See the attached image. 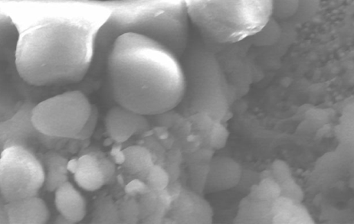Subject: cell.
Segmentation results:
<instances>
[{"mask_svg":"<svg viewBox=\"0 0 354 224\" xmlns=\"http://www.w3.org/2000/svg\"><path fill=\"white\" fill-rule=\"evenodd\" d=\"M104 60L114 101L137 113L156 116L176 109L185 90L178 56L158 41L136 32L117 36Z\"/></svg>","mask_w":354,"mask_h":224,"instance_id":"cell-1","label":"cell"},{"mask_svg":"<svg viewBox=\"0 0 354 224\" xmlns=\"http://www.w3.org/2000/svg\"><path fill=\"white\" fill-rule=\"evenodd\" d=\"M111 13L109 6L79 3L67 15L27 35L16 55L20 77L34 85L71 84L80 81L95 61L100 32Z\"/></svg>","mask_w":354,"mask_h":224,"instance_id":"cell-2","label":"cell"},{"mask_svg":"<svg viewBox=\"0 0 354 224\" xmlns=\"http://www.w3.org/2000/svg\"><path fill=\"white\" fill-rule=\"evenodd\" d=\"M136 8L120 9L111 14L97 41L95 61L104 59L113 40L124 32H136L153 38L178 57L186 48L188 32L184 1L147 0Z\"/></svg>","mask_w":354,"mask_h":224,"instance_id":"cell-3","label":"cell"},{"mask_svg":"<svg viewBox=\"0 0 354 224\" xmlns=\"http://www.w3.org/2000/svg\"><path fill=\"white\" fill-rule=\"evenodd\" d=\"M187 13L209 41L239 42L262 31L272 18V0H183Z\"/></svg>","mask_w":354,"mask_h":224,"instance_id":"cell-4","label":"cell"},{"mask_svg":"<svg viewBox=\"0 0 354 224\" xmlns=\"http://www.w3.org/2000/svg\"><path fill=\"white\" fill-rule=\"evenodd\" d=\"M183 70L185 90L176 108L178 113L187 117L204 112L215 121H226L233 96L215 56L209 52H196L190 56Z\"/></svg>","mask_w":354,"mask_h":224,"instance_id":"cell-5","label":"cell"},{"mask_svg":"<svg viewBox=\"0 0 354 224\" xmlns=\"http://www.w3.org/2000/svg\"><path fill=\"white\" fill-rule=\"evenodd\" d=\"M80 90H68L33 105L31 121L36 130L50 139H76L93 109Z\"/></svg>","mask_w":354,"mask_h":224,"instance_id":"cell-6","label":"cell"},{"mask_svg":"<svg viewBox=\"0 0 354 224\" xmlns=\"http://www.w3.org/2000/svg\"><path fill=\"white\" fill-rule=\"evenodd\" d=\"M42 163L28 147L12 145L0 156V195L7 202L36 196L44 187Z\"/></svg>","mask_w":354,"mask_h":224,"instance_id":"cell-7","label":"cell"},{"mask_svg":"<svg viewBox=\"0 0 354 224\" xmlns=\"http://www.w3.org/2000/svg\"><path fill=\"white\" fill-rule=\"evenodd\" d=\"M201 194L183 185L180 193L170 205L167 216L176 224H210L213 210Z\"/></svg>","mask_w":354,"mask_h":224,"instance_id":"cell-8","label":"cell"},{"mask_svg":"<svg viewBox=\"0 0 354 224\" xmlns=\"http://www.w3.org/2000/svg\"><path fill=\"white\" fill-rule=\"evenodd\" d=\"M104 124L108 136L118 143L127 141L133 135L147 132L151 128L147 116L118 104L108 110Z\"/></svg>","mask_w":354,"mask_h":224,"instance_id":"cell-9","label":"cell"},{"mask_svg":"<svg viewBox=\"0 0 354 224\" xmlns=\"http://www.w3.org/2000/svg\"><path fill=\"white\" fill-rule=\"evenodd\" d=\"M242 167L234 159L213 156L209 163L204 193H212L234 188L240 178Z\"/></svg>","mask_w":354,"mask_h":224,"instance_id":"cell-10","label":"cell"},{"mask_svg":"<svg viewBox=\"0 0 354 224\" xmlns=\"http://www.w3.org/2000/svg\"><path fill=\"white\" fill-rule=\"evenodd\" d=\"M320 0H272V19L279 24L295 26L310 20Z\"/></svg>","mask_w":354,"mask_h":224,"instance_id":"cell-11","label":"cell"},{"mask_svg":"<svg viewBox=\"0 0 354 224\" xmlns=\"http://www.w3.org/2000/svg\"><path fill=\"white\" fill-rule=\"evenodd\" d=\"M5 207L9 224H44L50 217L45 201L37 195L7 202Z\"/></svg>","mask_w":354,"mask_h":224,"instance_id":"cell-12","label":"cell"},{"mask_svg":"<svg viewBox=\"0 0 354 224\" xmlns=\"http://www.w3.org/2000/svg\"><path fill=\"white\" fill-rule=\"evenodd\" d=\"M67 167L73 174L76 183L85 190H97L105 183L95 155L86 154L71 159L68 161Z\"/></svg>","mask_w":354,"mask_h":224,"instance_id":"cell-13","label":"cell"},{"mask_svg":"<svg viewBox=\"0 0 354 224\" xmlns=\"http://www.w3.org/2000/svg\"><path fill=\"white\" fill-rule=\"evenodd\" d=\"M54 193L55 205L59 214L72 224L84 219L86 213L85 198L69 181L57 188Z\"/></svg>","mask_w":354,"mask_h":224,"instance_id":"cell-14","label":"cell"},{"mask_svg":"<svg viewBox=\"0 0 354 224\" xmlns=\"http://www.w3.org/2000/svg\"><path fill=\"white\" fill-rule=\"evenodd\" d=\"M272 203L247 194L240 202L234 223H273Z\"/></svg>","mask_w":354,"mask_h":224,"instance_id":"cell-15","label":"cell"},{"mask_svg":"<svg viewBox=\"0 0 354 224\" xmlns=\"http://www.w3.org/2000/svg\"><path fill=\"white\" fill-rule=\"evenodd\" d=\"M40 160L44 170V187L46 191L54 192L68 181V161L62 155L53 152L46 153Z\"/></svg>","mask_w":354,"mask_h":224,"instance_id":"cell-16","label":"cell"},{"mask_svg":"<svg viewBox=\"0 0 354 224\" xmlns=\"http://www.w3.org/2000/svg\"><path fill=\"white\" fill-rule=\"evenodd\" d=\"M273 223H313L306 210L290 199L279 196L272 204Z\"/></svg>","mask_w":354,"mask_h":224,"instance_id":"cell-17","label":"cell"},{"mask_svg":"<svg viewBox=\"0 0 354 224\" xmlns=\"http://www.w3.org/2000/svg\"><path fill=\"white\" fill-rule=\"evenodd\" d=\"M122 151V165L131 174L136 175L154 164L149 152L140 144L127 147Z\"/></svg>","mask_w":354,"mask_h":224,"instance_id":"cell-18","label":"cell"},{"mask_svg":"<svg viewBox=\"0 0 354 224\" xmlns=\"http://www.w3.org/2000/svg\"><path fill=\"white\" fill-rule=\"evenodd\" d=\"M91 223H121L117 202L111 196L101 195L96 198L91 214Z\"/></svg>","mask_w":354,"mask_h":224,"instance_id":"cell-19","label":"cell"},{"mask_svg":"<svg viewBox=\"0 0 354 224\" xmlns=\"http://www.w3.org/2000/svg\"><path fill=\"white\" fill-rule=\"evenodd\" d=\"M248 194L252 198L273 204L280 196L279 185L273 178L262 179L258 184L254 185L251 187Z\"/></svg>","mask_w":354,"mask_h":224,"instance_id":"cell-20","label":"cell"},{"mask_svg":"<svg viewBox=\"0 0 354 224\" xmlns=\"http://www.w3.org/2000/svg\"><path fill=\"white\" fill-rule=\"evenodd\" d=\"M209 163L187 164L189 187L201 194H204V188L209 170Z\"/></svg>","mask_w":354,"mask_h":224,"instance_id":"cell-21","label":"cell"},{"mask_svg":"<svg viewBox=\"0 0 354 224\" xmlns=\"http://www.w3.org/2000/svg\"><path fill=\"white\" fill-rule=\"evenodd\" d=\"M121 223L135 224L140 222L138 200L125 195L117 202Z\"/></svg>","mask_w":354,"mask_h":224,"instance_id":"cell-22","label":"cell"},{"mask_svg":"<svg viewBox=\"0 0 354 224\" xmlns=\"http://www.w3.org/2000/svg\"><path fill=\"white\" fill-rule=\"evenodd\" d=\"M144 182L150 190L158 192L166 188L169 178L162 165L153 164L148 169Z\"/></svg>","mask_w":354,"mask_h":224,"instance_id":"cell-23","label":"cell"},{"mask_svg":"<svg viewBox=\"0 0 354 224\" xmlns=\"http://www.w3.org/2000/svg\"><path fill=\"white\" fill-rule=\"evenodd\" d=\"M138 203L140 222L157 211L158 207L157 192L149 190L145 194L140 195L138 200Z\"/></svg>","mask_w":354,"mask_h":224,"instance_id":"cell-24","label":"cell"},{"mask_svg":"<svg viewBox=\"0 0 354 224\" xmlns=\"http://www.w3.org/2000/svg\"><path fill=\"white\" fill-rule=\"evenodd\" d=\"M279 185L280 196L290 199L295 203H301L304 196V192L292 176L280 183Z\"/></svg>","mask_w":354,"mask_h":224,"instance_id":"cell-25","label":"cell"},{"mask_svg":"<svg viewBox=\"0 0 354 224\" xmlns=\"http://www.w3.org/2000/svg\"><path fill=\"white\" fill-rule=\"evenodd\" d=\"M228 136L229 131L223 123L215 121L209 132V147L214 150L224 147Z\"/></svg>","mask_w":354,"mask_h":224,"instance_id":"cell-26","label":"cell"},{"mask_svg":"<svg viewBox=\"0 0 354 224\" xmlns=\"http://www.w3.org/2000/svg\"><path fill=\"white\" fill-rule=\"evenodd\" d=\"M261 181L260 172L251 169L243 168L239 180L234 187L241 193L248 194L251 187Z\"/></svg>","mask_w":354,"mask_h":224,"instance_id":"cell-27","label":"cell"},{"mask_svg":"<svg viewBox=\"0 0 354 224\" xmlns=\"http://www.w3.org/2000/svg\"><path fill=\"white\" fill-rule=\"evenodd\" d=\"M149 152L154 164L162 165L166 156V151L164 146L152 136L145 137L142 144Z\"/></svg>","mask_w":354,"mask_h":224,"instance_id":"cell-28","label":"cell"},{"mask_svg":"<svg viewBox=\"0 0 354 224\" xmlns=\"http://www.w3.org/2000/svg\"><path fill=\"white\" fill-rule=\"evenodd\" d=\"M214 150L209 148L200 147L198 150L183 154V162L187 164L195 163H209L214 156Z\"/></svg>","mask_w":354,"mask_h":224,"instance_id":"cell-29","label":"cell"},{"mask_svg":"<svg viewBox=\"0 0 354 224\" xmlns=\"http://www.w3.org/2000/svg\"><path fill=\"white\" fill-rule=\"evenodd\" d=\"M270 170L273 179L278 184L292 176L288 164L280 159H277L272 163Z\"/></svg>","mask_w":354,"mask_h":224,"instance_id":"cell-30","label":"cell"},{"mask_svg":"<svg viewBox=\"0 0 354 224\" xmlns=\"http://www.w3.org/2000/svg\"><path fill=\"white\" fill-rule=\"evenodd\" d=\"M97 119L98 110L97 108L93 105L91 114L88 121L75 139L85 140L90 138L95 131L97 123Z\"/></svg>","mask_w":354,"mask_h":224,"instance_id":"cell-31","label":"cell"},{"mask_svg":"<svg viewBox=\"0 0 354 224\" xmlns=\"http://www.w3.org/2000/svg\"><path fill=\"white\" fill-rule=\"evenodd\" d=\"M149 190L147 184L137 178L131 181L124 187L126 195L133 197L140 196Z\"/></svg>","mask_w":354,"mask_h":224,"instance_id":"cell-32","label":"cell"},{"mask_svg":"<svg viewBox=\"0 0 354 224\" xmlns=\"http://www.w3.org/2000/svg\"><path fill=\"white\" fill-rule=\"evenodd\" d=\"M97 161L106 183L109 181L114 175L115 165L113 163L106 157L97 158Z\"/></svg>","mask_w":354,"mask_h":224,"instance_id":"cell-33","label":"cell"},{"mask_svg":"<svg viewBox=\"0 0 354 224\" xmlns=\"http://www.w3.org/2000/svg\"><path fill=\"white\" fill-rule=\"evenodd\" d=\"M9 145H12L11 139L7 132L3 120H1L0 121V156L3 150ZM5 203L6 201L0 195V205Z\"/></svg>","mask_w":354,"mask_h":224,"instance_id":"cell-34","label":"cell"},{"mask_svg":"<svg viewBox=\"0 0 354 224\" xmlns=\"http://www.w3.org/2000/svg\"><path fill=\"white\" fill-rule=\"evenodd\" d=\"M162 166L169 176V182L178 180L180 176V164L165 161Z\"/></svg>","mask_w":354,"mask_h":224,"instance_id":"cell-35","label":"cell"},{"mask_svg":"<svg viewBox=\"0 0 354 224\" xmlns=\"http://www.w3.org/2000/svg\"><path fill=\"white\" fill-rule=\"evenodd\" d=\"M182 187H183V185L178 181V180L169 183V184L167 185V186L165 188V190L169 195V196L171 199V202L178 197V196L180 193Z\"/></svg>","mask_w":354,"mask_h":224,"instance_id":"cell-36","label":"cell"},{"mask_svg":"<svg viewBox=\"0 0 354 224\" xmlns=\"http://www.w3.org/2000/svg\"><path fill=\"white\" fill-rule=\"evenodd\" d=\"M5 204L0 205V224H9L8 216L5 207Z\"/></svg>","mask_w":354,"mask_h":224,"instance_id":"cell-37","label":"cell"},{"mask_svg":"<svg viewBox=\"0 0 354 224\" xmlns=\"http://www.w3.org/2000/svg\"><path fill=\"white\" fill-rule=\"evenodd\" d=\"M55 223L59 224H72L69 220H68L66 217L59 214V215L56 217L55 220Z\"/></svg>","mask_w":354,"mask_h":224,"instance_id":"cell-38","label":"cell"},{"mask_svg":"<svg viewBox=\"0 0 354 224\" xmlns=\"http://www.w3.org/2000/svg\"><path fill=\"white\" fill-rule=\"evenodd\" d=\"M261 179L265 178H273L271 170H266L260 172Z\"/></svg>","mask_w":354,"mask_h":224,"instance_id":"cell-39","label":"cell"}]
</instances>
